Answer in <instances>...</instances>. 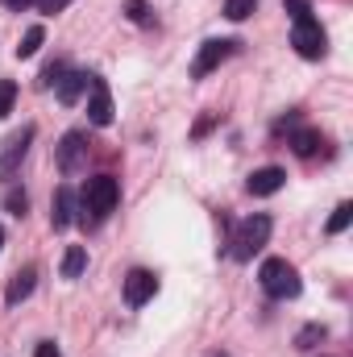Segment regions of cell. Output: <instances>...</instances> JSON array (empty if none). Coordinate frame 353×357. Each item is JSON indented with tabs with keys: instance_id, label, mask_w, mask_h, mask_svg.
<instances>
[{
	"instance_id": "6da1fadb",
	"label": "cell",
	"mask_w": 353,
	"mask_h": 357,
	"mask_svg": "<svg viewBox=\"0 0 353 357\" xmlns=\"http://www.w3.org/2000/svg\"><path fill=\"white\" fill-rule=\"evenodd\" d=\"M117 199H121V187H117V178L112 175H96L88 178V187H84V195L75 199V220L84 225V229H96L112 208H117Z\"/></svg>"
},
{
	"instance_id": "7a4b0ae2",
	"label": "cell",
	"mask_w": 353,
	"mask_h": 357,
	"mask_svg": "<svg viewBox=\"0 0 353 357\" xmlns=\"http://www.w3.org/2000/svg\"><path fill=\"white\" fill-rule=\"evenodd\" d=\"M270 229H274V225H270V216H262V212H258V216H246V220L233 229L229 254H233L237 262H250L254 254H262V250H266V241H270Z\"/></svg>"
},
{
	"instance_id": "3957f363",
	"label": "cell",
	"mask_w": 353,
	"mask_h": 357,
	"mask_svg": "<svg viewBox=\"0 0 353 357\" xmlns=\"http://www.w3.org/2000/svg\"><path fill=\"white\" fill-rule=\"evenodd\" d=\"M258 282H262V291L270 299H295V295L303 291L299 270L291 266L287 258H266L262 270H258Z\"/></svg>"
},
{
	"instance_id": "277c9868",
	"label": "cell",
	"mask_w": 353,
	"mask_h": 357,
	"mask_svg": "<svg viewBox=\"0 0 353 357\" xmlns=\"http://www.w3.org/2000/svg\"><path fill=\"white\" fill-rule=\"evenodd\" d=\"M33 125H21L17 133H8L4 142H0V178L8 183V178L21 171V162H25V154H29V142H33Z\"/></svg>"
},
{
	"instance_id": "5b68a950",
	"label": "cell",
	"mask_w": 353,
	"mask_h": 357,
	"mask_svg": "<svg viewBox=\"0 0 353 357\" xmlns=\"http://www.w3.org/2000/svg\"><path fill=\"white\" fill-rule=\"evenodd\" d=\"M291 46L299 50V59H324L329 38H324V29H320V21H316V17H303V21H295Z\"/></svg>"
},
{
	"instance_id": "8992f818",
	"label": "cell",
	"mask_w": 353,
	"mask_h": 357,
	"mask_svg": "<svg viewBox=\"0 0 353 357\" xmlns=\"http://www.w3.org/2000/svg\"><path fill=\"white\" fill-rule=\"evenodd\" d=\"M229 54H237V42H229V38H220V42H204L200 46V54H195V63H191V75L195 79H204L208 71H216Z\"/></svg>"
},
{
	"instance_id": "52a82bcc",
	"label": "cell",
	"mask_w": 353,
	"mask_h": 357,
	"mask_svg": "<svg viewBox=\"0 0 353 357\" xmlns=\"http://www.w3.org/2000/svg\"><path fill=\"white\" fill-rule=\"evenodd\" d=\"M88 121L100 125V129L112 121V91L100 75H88Z\"/></svg>"
},
{
	"instance_id": "ba28073f",
	"label": "cell",
	"mask_w": 353,
	"mask_h": 357,
	"mask_svg": "<svg viewBox=\"0 0 353 357\" xmlns=\"http://www.w3.org/2000/svg\"><path fill=\"white\" fill-rule=\"evenodd\" d=\"M84 158H88V133L84 129H71L63 137V146H59V171L63 175H75L84 167Z\"/></svg>"
},
{
	"instance_id": "9c48e42d",
	"label": "cell",
	"mask_w": 353,
	"mask_h": 357,
	"mask_svg": "<svg viewBox=\"0 0 353 357\" xmlns=\"http://www.w3.org/2000/svg\"><path fill=\"white\" fill-rule=\"evenodd\" d=\"M154 291H158V278H154L150 270H129V278H125V303H129V307L150 303Z\"/></svg>"
},
{
	"instance_id": "30bf717a",
	"label": "cell",
	"mask_w": 353,
	"mask_h": 357,
	"mask_svg": "<svg viewBox=\"0 0 353 357\" xmlns=\"http://www.w3.org/2000/svg\"><path fill=\"white\" fill-rule=\"evenodd\" d=\"M75 220V191L71 187H59L54 199H50V225L54 229H67Z\"/></svg>"
},
{
	"instance_id": "8fae6325",
	"label": "cell",
	"mask_w": 353,
	"mask_h": 357,
	"mask_svg": "<svg viewBox=\"0 0 353 357\" xmlns=\"http://www.w3.org/2000/svg\"><path fill=\"white\" fill-rule=\"evenodd\" d=\"M283 183H287V171H283V167H262V171L250 175L246 187H250V195H274Z\"/></svg>"
},
{
	"instance_id": "7c38bea8",
	"label": "cell",
	"mask_w": 353,
	"mask_h": 357,
	"mask_svg": "<svg viewBox=\"0 0 353 357\" xmlns=\"http://www.w3.org/2000/svg\"><path fill=\"white\" fill-rule=\"evenodd\" d=\"M33 278H38V270H33V266L17 270V274H13V282H8V291H4V303H8V307L25 303V299L33 295Z\"/></svg>"
},
{
	"instance_id": "4fadbf2b",
	"label": "cell",
	"mask_w": 353,
	"mask_h": 357,
	"mask_svg": "<svg viewBox=\"0 0 353 357\" xmlns=\"http://www.w3.org/2000/svg\"><path fill=\"white\" fill-rule=\"evenodd\" d=\"M54 88H59V100H63V104H75V100L88 91V75H84V71H63V79H59Z\"/></svg>"
},
{
	"instance_id": "5bb4252c",
	"label": "cell",
	"mask_w": 353,
	"mask_h": 357,
	"mask_svg": "<svg viewBox=\"0 0 353 357\" xmlns=\"http://www.w3.org/2000/svg\"><path fill=\"white\" fill-rule=\"evenodd\" d=\"M291 150H295L299 158H312V154L320 150V133H316V129H295V133H291Z\"/></svg>"
},
{
	"instance_id": "9a60e30c",
	"label": "cell",
	"mask_w": 353,
	"mask_h": 357,
	"mask_svg": "<svg viewBox=\"0 0 353 357\" xmlns=\"http://www.w3.org/2000/svg\"><path fill=\"white\" fill-rule=\"evenodd\" d=\"M88 266V250L84 245H71L67 254H63V278H80Z\"/></svg>"
},
{
	"instance_id": "2e32d148",
	"label": "cell",
	"mask_w": 353,
	"mask_h": 357,
	"mask_svg": "<svg viewBox=\"0 0 353 357\" xmlns=\"http://www.w3.org/2000/svg\"><path fill=\"white\" fill-rule=\"evenodd\" d=\"M42 38H46V29H42V25H29L25 38H21V46H17V59H33L38 46H42Z\"/></svg>"
},
{
	"instance_id": "e0dca14e",
	"label": "cell",
	"mask_w": 353,
	"mask_h": 357,
	"mask_svg": "<svg viewBox=\"0 0 353 357\" xmlns=\"http://www.w3.org/2000/svg\"><path fill=\"white\" fill-rule=\"evenodd\" d=\"M125 17H129L133 25H154V13H150L146 0H125Z\"/></svg>"
},
{
	"instance_id": "ac0fdd59",
	"label": "cell",
	"mask_w": 353,
	"mask_h": 357,
	"mask_svg": "<svg viewBox=\"0 0 353 357\" xmlns=\"http://www.w3.org/2000/svg\"><path fill=\"white\" fill-rule=\"evenodd\" d=\"M350 220H353V204L345 199V204H337V212L329 216V233H345V229H350Z\"/></svg>"
},
{
	"instance_id": "d6986e66",
	"label": "cell",
	"mask_w": 353,
	"mask_h": 357,
	"mask_svg": "<svg viewBox=\"0 0 353 357\" xmlns=\"http://www.w3.org/2000/svg\"><path fill=\"white\" fill-rule=\"evenodd\" d=\"M254 8H258V0H225V17L229 21H246Z\"/></svg>"
},
{
	"instance_id": "ffe728a7",
	"label": "cell",
	"mask_w": 353,
	"mask_h": 357,
	"mask_svg": "<svg viewBox=\"0 0 353 357\" xmlns=\"http://www.w3.org/2000/svg\"><path fill=\"white\" fill-rule=\"evenodd\" d=\"M4 208H8L13 216H25V208H29V195H25V191H17V187H8V191H4Z\"/></svg>"
},
{
	"instance_id": "44dd1931",
	"label": "cell",
	"mask_w": 353,
	"mask_h": 357,
	"mask_svg": "<svg viewBox=\"0 0 353 357\" xmlns=\"http://www.w3.org/2000/svg\"><path fill=\"white\" fill-rule=\"evenodd\" d=\"M324 337H329V333H324V324H308V328L295 337V349H312V345H316V341H324Z\"/></svg>"
},
{
	"instance_id": "7402d4cb",
	"label": "cell",
	"mask_w": 353,
	"mask_h": 357,
	"mask_svg": "<svg viewBox=\"0 0 353 357\" xmlns=\"http://www.w3.org/2000/svg\"><path fill=\"white\" fill-rule=\"evenodd\" d=\"M13 100H17V84L13 79H0V121L13 112Z\"/></svg>"
},
{
	"instance_id": "603a6c76",
	"label": "cell",
	"mask_w": 353,
	"mask_h": 357,
	"mask_svg": "<svg viewBox=\"0 0 353 357\" xmlns=\"http://www.w3.org/2000/svg\"><path fill=\"white\" fill-rule=\"evenodd\" d=\"M63 71H67V63H50V67L42 71V88H54V84L63 79Z\"/></svg>"
},
{
	"instance_id": "cb8c5ba5",
	"label": "cell",
	"mask_w": 353,
	"mask_h": 357,
	"mask_svg": "<svg viewBox=\"0 0 353 357\" xmlns=\"http://www.w3.org/2000/svg\"><path fill=\"white\" fill-rule=\"evenodd\" d=\"M287 13H291V21H303V17H312V4L308 0H287Z\"/></svg>"
},
{
	"instance_id": "d4e9b609",
	"label": "cell",
	"mask_w": 353,
	"mask_h": 357,
	"mask_svg": "<svg viewBox=\"0 0 353 357\" xmlns=\"http://www.w3.org/2000/svg\"><path fill=\"white\" fill-rule=\"evenodd\" d=\"M33 4H38L42 13H63V8H67L71 0H33Z\"/></svg>"
},
{
	"instance_id": "484cf974",
	"label": "cell",
	"mask_w": 353,
	"mask_h": 357,
	"mask_svg": "<svg viewBox=\"0 0 353 357\" xmlns=\"http://www.w3.org/2000/svg\"><path fill=\"white\" fill-rule=\"evenodd\" d=\"M33 357H59V345H54V341H42V345L33 349Z\"/></svg>"
},
{
	"instance_id": "4316f807",
	"label": "cell",
	"mask_w": 353,
	"mask_h": 357,
	"mask_svg": "<svg viewBox=\"0 0 353 357\" xmlns=\"http://www.w3.org/2000/svg\"><path fill=\"white\" fill-rule=\"evenodd\" d=\"M0 4H8V8H25V4H33V0H0Z\"/></svg>"
},
{
	"instance_id": "83f0119b",
	"label": "cell",
	"mask_w": 353,
	"mask_h": 357,
	"mask_svg": "<svg viewBox=\"0 0 353 357\" xmlns=\"http://www.w3.org/2000/svg\"><path fill=\"white\" fill-rule=\"evenodd\" d=\"M0 245H4V229H0Z\"/></svg>"
}]
</instances>
